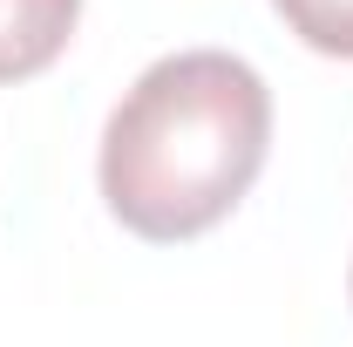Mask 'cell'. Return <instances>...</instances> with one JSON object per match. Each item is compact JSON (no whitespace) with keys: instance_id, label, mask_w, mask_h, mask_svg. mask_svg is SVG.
Returning a JSON list of instances; mask_svg holds the SVG:
<instances>
[{"instance_id":"obj_1","label":"cell","mask_w":353,"mask_h":347,"mask_svg":"<svg viewBox=\"0 0 353 347\" xmlns=\"http://www.w3.org/2000/svg\"><path fill=\"white\" fill-rule=\"evenodd\" d=\"M272 143V95L259 68L190 48L143 68L102 130V198L136 238H197L252 191Z\"/></svg>"},{"instance_id":"obj_3","label":"cell","mask_w":353,"mask_h":347,"mask_svg":"<svg viewBox=\"0 0 353 347\" xmlns=\"http://www.w3.org/2000/svg\"><path fill=\"white\" fill-rule=\"evenodd\" d=\"M272 7L285 14V28L306 48L353 62V0H272Z\"/></svg>"},{"instance_id":"obj_2","label":"cell","mask_w":353,"mask_h":347,"mask_svg":"<svg viewBox=\"0 0 353 347\" xmlns=\"http://www.w3.org/2000/svg\"><path fill=\"white\" fill-rule=\"evenodd\" d=\"M82 0H0V82H28L68 48Z\"/></svg>"}]
</instances>
